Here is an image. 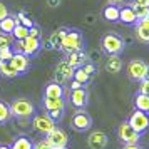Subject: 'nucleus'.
Wrapping results in <instances>:
<instances>
[{
  "label": "nucleus",
  "instance_id": "obj_1",
  "mask_svg": "<svg viewBox=\"0 0 149 149\" xmlns=\"http://www.w3.org/2000/svg\"><path fill=\"white\" fill-rule=\"evenodd\" d=\"M34 104L27 99H15L12 104H10V112L12 116H15L17 119H20L22 124H25V121H29V117H32L34 114Z\"/></svg>",
  "mask_w": 149,
  "mask_h": 149
},
{
  "label": "nucleus",
  "instance_id": "obj_2",
  "mask_svg": "<svg viewBox=\"0 0 149 149\" xmlns=\"http://www.w3.org/2000/svg\"><path fill=\"white\" fill-rule=\"evenodd\" d=\"M102 49L109 55H117L124 50V40L116 34H107L102 37Z\"/></svg>",
  "mask_w": 149,
  "mask_h": 149
},
{
  "label": "nucleus",
  "instance_id": "obj_3",
  "mask_svg": "<svg viewBox=\"0 0 149 149\" xmlns=\"http://www.w3.org/2000/svg\"><path fill=\"white\" fill-rule=\"evenodd\" d=\"M82 45H84L82 44V35L79 32H74V30L72 32H67L61 42V49L64 52H67V54L82 50Z\"/></svg>",
  "mask_w": 149,
  "mask_h": 149
},
{
  "label": "nucleus",
  "instance_id": "obj_4",
  "mask_svg": "<svg viewBox=\"0 0 149 149\" xmlns=\"http://www.w3.org/2000/svg\"><path fill=\"white\" fill-rule=\"evenodd\" d=\"M127 122L131 124V127L134 129L136 132H139V134L146 132L149 129V116L146 112H142V111H134Z\"/></svg>",
  "mask_w": 149,
  "mask_h": 149
},
{
  "label": "nucleus",
  "instance_id": "obj_5",
  "mask_svg": "<svg viewBox=\"0 0 149 149\" xmlns=\"http://www.w3.org/2000/svg\"><path fill=\"white\" fill-rule=\"evenodd\" d=\"M15 47H17V52H20L24 55H34L40 49V39H35V37L29 35L27 39H24V40H17Z\"/></svg>",
  "mask_w": 149,
  "mask_h": 149
},
{
  "label": "nucleus",
  "instance_id": "obj_6",
  "mask_svg": "<svg viewBox=\"0 0 149 149\" xmlns=\"http://www.w3.org/2000/svg\"><path fill=\"white\" fill-rule=\"evenodd\" d=\"M70 124H72V127H74L75 131L84 132V131H89V129H91V126H92V119H91V116H89L86 111L77 109V111L74 112V116H72Z\"/></svg>",
  "mask_w": 149,
  "mask_h": 149
},
{
  "label": "nucleus",
  "instance_id": "obj_7",
  "mask_svg": "<svg viewBox=\"0 0 149 149\" xmlns=\"http://www.w3.org/2000/svg\"><path fill=\"white\" fill-rule=\"evenodd\" d=\"M117 134H119V139H121L124 144H137V142H139V137H141V134L136 132L134 129L131 127L129 122H122L121 126H119Z\"/></svg>",
  "mask_w": 149,
  "mask_h": 149
},
{
  "label": "nucleus",
  "instance_id": "obj_8",
  "mask_svg": "<svg viewBox=\"0 0 149 149\" xmlns=\"http://www.w3.org/2000/svg\"><path fill=\"white\" fill-rule=\"evenodd\" d=\"M47 137V142L52 146L54 149H61V148H67V142H69V136L62 131V129L55 127L54 131H50L49 134H45Z\"/></svg>",
  "mask_w": 149,
  "mask_h": 149
},
{
  "label": "nucleus",
  "instance_id": "obj_9",
  "mask_svg": "<svg viewBox=\"0 0 149 149\" xmlns=\"http://www.w3.org/2000/svg\"><path fill=\"white\" fill-rule=\"evenodd\" d=\"M146 69H148L146 62L139 61V59H134V61H131L127 64V75L132 81H142L146 77Z\"/></svg>",
  "mask_w": 149,
  "mask_h": 149
},
{
  "label": "nucleus",
  "instance_id": "obj_10",
  "mask_svg": "<svg viewBox=\"0 0 149 149\" xmlns=\"http://www.w3.org/2000/svg\"><path fill=\"white\" fill-rule=\"evenodd\" d=\"M74 67H70L69 65V62L67 61H64L61 62L59 65H57V69H55V72H54V81L57 82V84H65L67 81H70L72 77H74Z\"/></svg>",
  "mask_w": 149,
  "mask_h": 149
},
{
  "label": "nucleus",
  "instance_id": "obj_11",
  "mask_svg": "<svg viewBox=\"0 0 149 149\" xmlns=\"http://www.w3.org/2000/svg\"><path fill=\"white\" fill-rule=\"evenodd\" d=\"M32 124H34L35 131H39V132H42V134H49L50 131H54L55 129V121H52L47 114L35 116L34 121H32Z\"/></svg>",
  "mask_w": 149,
  "mask_h": 149
},
{
  "label": "nucleus",
  "instance_id": "obj_12",
  "mask_svg": "<svg viewBox=\"0 0 149 149\" xmlns=\"http://www.w3.org/2000/svg\"><path fill=\"white\" fill-rule=\"evenodd\" d=\"M107 144H109V139L106 132H102V131H92L87 136V146L91 149H106Z\"/></svg>",
  "mask_w": 149,
  "mask_h": 149
},
{
  "label": "nucleus",
  "instance_id": "obj_13",
  "mask_svg": "<svg viewBox=\"0 0 149 149\" xmlns=\"http://www.w3.org/2000/svg\"><path fill=\"white\" fill-rule=\"evenodd\" d=\"M87 91L84 87H79V89H74L72 92H70V104L77 109H82L87 106Z\"/></svg>",
  "mask_w": 149,
  "mask_h": 149
},
{
  "label": "nucleus",
  "instance_id": "obj_14",
  "mask_svg": "<svg viewBox=\"0 0 149 149\" xmlns=\"http://www.w3.org/2000/svg\"><path fill=\"white\" fill-rule=\"evenodd\" d=\"M8 64H10L19 74H24V72L29 70V57L20 54V52H14V57L8 61Z\"/></svg>",
  "mask_w": 149,
  "mask_h": 149
},
{
  "label": "nucleus",
  "instance_id": "obj_15",
  "mask_svg": "<svg viewBox=\"0 0 149 149\" xmlns=\"http://www.w3.org/2000/svg\"><path fill=\"white\" fill-rule=\"evenodd\" d=\"M136 37L141 42L149 44V17L136 22Z\"/></svg>",
  "mask_w": 149,
  "mask_h": 149
},
{
  "label": "nucleus",
  "instance_id": "obj_16",
  "mask_svg": "<svg viewBox=\"0 0 149 149\" xmlns=\"http://www.w3.org/2000/svg\"><path fill=\"white\" fill-rule=\"evenodd\" d=\"M44 107L45 111H64L65 101L64 97H44Z\"/></svg>",
  "mask_w": 149,
  "mask_h": 149
},
{
  "label": "nucleus",
  "instance_id": "obj_17",
  "mask_svg": "<svg viewBox=\"0 0 149 149\" xmlns=\"http://www.w3.org/2000/svg\"><path fill=\"white\" fill-rule=\"evenodd\" d=\"M106 70L109 74H119L122 70V59L119 55H111L106 61Z\"/></svg>",
  "mask_w": 149,
  "mask_h": 149
},
{
  "label": "nucleus",
  "instance_id": "obj_18",
  "mask_svg": "<svg viewBox=\"0 0 149 149\" xmlns=\"http://www.w3.org/2000/svg\"><path fill=\"white\" fill-rule=\"evenodd\" d=\"M67 62H69V65H70V67L79 69V67H82V65L87 62V55L84 54L82 50H79V52H70V54H69Z\"/></svg>",
  "mask_w": 149,
  "mask_h": 149
},
{
  "label": "nucleus",
  "instance_id": "obj_19",
  "mask_svg": "<svg viewBox=\"0 0 149 149\" xmlns=\"http://www.w3.org/2000/svg\"><path fill=\"white\" fill-rule=\"evenodd\" d=\"M119 20L124 22V24H136L137 22V17H136V12L132 10V7H124L119 10Z\"/></svg>",
  "mask_w": 149,
  "mask_h": 149
},
{
  "label": "nucleus",
  "instance_id": "obj_20",
  "mask_svg": "<svg viewBox=\"0 0 149 149\" xmlns=\"http://www.w3.org/2000/svg\"><path fill=\"white\" fill-rule=\"evenodd\" d=\"M17 24H20L17 20V17H5L3 20H0V32L2 34H12V30L15 29Z\"/></svg>",
  "mask_w": 149,
  "mask_h": 149
},
{
  "label": "nucleus",
  "instance_id": "obj_21",
  "mask_svg": "<svg viewBox=\"0 0 149 149\" xmlns=\"http://www.w3.org/2000/svg\"><path fill=\"white\" fill-rule=\"evenodd\" d=\"M134 106L137 111H142V112L149 114V95H144L139 92L134 99Z\"/></svg>",
  "mask_w": 149,
  "mask_h": 149
},
{
  "label": "nucleus",
  "instance_id": "obj_22",
  "mask_svg": "<svg viewBox=\"0 0 149 149\" xmlns=\"http://www.w3.org/2000/svg\"><path fill=\"white\" fill-rule=\"evenodd\" d=\"M64 95V87L57 82H52L45 87V97H62Z\"/></svg>",
  "mask_w": 149,
  "mask_h": 149
},
{
  "label": "nucleus",
  "instance_id": "obj_23",
  "mask_svg": "<svg viewBox=\"0 0 149 149\" xmlns=\"http://www.w3.org/2000/svg\"><path fill=\"white\" fill-rule=\"evenodd\" d=\"M119 10H121V8H117V5H107V7L104 8L102 15H104V19L109 20V22H117L119 20Z\"/></svg>",
  "mask_w": 149,
  "mask_h": 149
},
{
  "label": "nucleus",
  "instance_id": "obj_24",
  "mask_svg": "<svg viewBox=\"0 0 149 149\" xmlns=\"http://www.w3.org/2000/svg\"><path fill=\"white\" fill-rule=\"evenodd\" d=\"M12 149H34V144H32V141L29 139V137H25V136H20V137H17L14 141V144L10 146Z\"/></svg>",
  "mask_w": 149,
  "mask_h": 149
},
{
  "label": "nucleus",
  "instance_id": "obj_25",
  "mask_svg": "<svg viewBox=\"0 0 149 149\" xmlns=\"http://www.w3.org/2000/svg\"><path fill=\"white\" fill-rule=\"evenodd\" d=\"M12 119V112H10V106L5 104V102L0 101V126L7 124L8 121Z\"/></svg>",
  "mask_w": 149,
  "mask_h": 149
},
{
  "label": "nucleus",
  "instance_id": "obj_26",
  "mask_svg": "<svg viewBox=\"0 0 149 149\" xmlns=\"http://www.w3.org/2000/svg\"><path fill=\"white\" fill-rule=\"evenodd\" d=\"M12 35H14L15 40H24V39H27L29 37V29L24 27L22 24H17L15 29L12 30Z\"/></svg>",
  "mask_w": 149,
  "mask_h": 149
},
{
  "label": "nucleus",
  "instance_id": "obj_27",
  "mask_svg": "<svg viewBox=\"0 0 149 149\" xmlns=\"http://www.w3.org/2000/svg\"><path fill=\"white\" fill-rule=\"evenodd\" d=\"M0 74L5 75V77H10V79H14V77H17V75H20L17 70H15L8 62H2L0 64Z\"/></svg>",
  "mask_w": 149,
  "mask_h": 149
},
{
  "label": "nucleus",
  "instance_id": "obj_28",
  "mask_svg": "<svg viewBox=\"0 0 149 149\" xmlns=\"http://www.w3.org/2000/svg\"><path fill=\"white\" fill-rule=\"evenodd\" d=\"M129 7H132V10L136 12V17H137V20H141V19H146L149 17V7H142V5H129Z\"/></svg>",
  "mask_w": 149,
  "mask_h": 149
},
{
  "label": "nucleus",
  "instance_id": "obj_29",
  "mask_svg": "<svg viewBox=\"0 0 149 149\" xmlns=\"http://www.w3.org/2000/svg\"><path fill=\"white\" fill-rule=\"evenodd\" d=\"M89 79H91V75H87L81 67L74 70V81L81 82V84H86V82H89Z\"/></svg>",
  "mask_w": 149,
  "mask_h": 149
},
{
  "label": "nucleus",
  "instance_id": "obj_30",
  "mask_svg": "<svg viewBox=\"0 0 149 149\" xmlns=\"http://www.w3.org/2000/svg\"><path fill=\"white\" fill-rule=\"evenodd\" d=\"M14 44V39L10 34H0V49H8L12 47Z\"/></svg>",
  "mask_w": 149,
  "mask_h": 149
},
{
  "label": "nucleus",
  "instance_id": "obj_31",
  "mask_svg": "<svg viewBox=\"0 0 149 149\" xmlns=\"http://www.w3.org/2000/svg\"><path fill=\"white\" fill-rule=\"evenodd\" d=\"M17 20L20 22L24 27H27V29H32V27H34V22H32V20L27 17V15H25V12H20V14L17 15Z\"/></svg>",
  "mask_w": 149,
  "mask_h": 149
},
{
  "label": "nucleus",
  "instance_id": "obj_32",
  "mask_svg": "<svg viewBox=\"0 0 149 149\" xmlns=\"http://www.w3.org/2000/svg\"><path fill=\"white\" fill-rule=\"evenodd\" d=\"M14 57V52H12V49H0V61L2 62H8L10 59Z\"/></svg>",
  "mask_w": 149,
  "mask_h": 149
},
{
  "label": "nucleus",
  "instance_id": "obj_33",
  "mask_svg": "<svg viewBox=\"0 0 149 149\" xmlns=\"http://www.w3.org/2000/svg\"><path fill=\"white\" fill-rule=\"evenodd\" d=\"M47 116L52 119V121H61L62 116H64V111H47Z\"/></svg>",
  "mask_w": 149,
  "mask_h": 149
},
{
  "label": "nucleus",
  "instance_id": "obj_34",
  "mask_svg": "<svg viewBox=\"0 0 149 149\" xmlns=\"http://www.w3.org/2000/svg\"><path fill=\"white\" fill-rule=\"evenodd\" d=\"M139 92L144 95H149V79H142L139 86Z\"/></svg>",
  "mask_w": 149,
  "mask_h": 149
},
{
  "label": "nucleus",
  "instance_id": "obj_35",
  "mask_svg": "<svg viewBox=\"0 0 149 149\" xmlns=\"http://www.w3.org/2000/svg\"><path fill=\"white\" fill-rule=\"evenodd\" d=\"M34 149H54V148L47 142V139H42V141H39V142L34 144Z\"/></svg>",
  "mask_w": 149,
  "mask_h": 149
},
{
  "label": "nucleus",
  "instance_id": "obj_36",
  "mask_svg": "<svg viewBox=\"0 0 149 149\" xmlns=\"http://www.w3.org/2000/svg\"><path fill=\"white\" fill-rule=\"evenodd\" d=\"M81 69H82V70H84V72H86L87 75H92V74L95 72V67L92 65V64H87V62H86V64H84Z\"/></svg>",
  "mask_w": 149,
  "mask_h": 149
},
{
  "label": "nucleus",
  "instance_id": "obj_37",
  "mask_svg": "<svg viewBox=\"0 0 149 149\" xmlns=\"http://www.w3.org/2000/svg\"><path fill=\"white\" fill-rule=\"evenodd\" d=\"M29 35L30 37H35V39H40V29H37L34 25L32 29H29Z\"/></svg>",
  "mask_w": 149,
  "mask_h": 149
},
{
  "label": "nucleus",
  "instance_id": "obj_38",
  "mask_svg": "<svg viewBox=\"0 0 149 149\" xmlns=\"http://www.w3.org/2000/svg\"><path fill=\"white\" fill-rule=\"evenodd\" d=\"M5 17H8V8L0 2V20H3Z\"/></svg>",
  "mask_w": 149,
  "mask_h": 149
},
{
  "label": "nucleus",
  "instance_id": "obj_39",
  "mask_svg": "<svg viewBox=\"0 0 149 149\" xmlns=\"http://www.w3.org/2000/svg\"><path fill=\"white\" fill-rule=\"evenodd\" d=\"M47 5L49 7H59V5H61V0H47Z\"/></svg>",
  "mask_w": 149,
  "mask_h": 149
},
{
  "label": "nucleus",
  "instance_id": "obj_40",
  "mask_svg": "<svg viewBox=\"0 0 149 149\" xmlns=\"http://www.w3.org/2000/svg\"><path fill=\"white\" fill-rule=\"evenodd\" d=\"M136 5H142V7H149V0H134Z\"/></svg>",
  "mask_w": 149,
  "mask_h": 149
},
{
  "label": "nucleus",
  "instance_id": "obj_41",
  "mask_svg": "<svg viewBox=\"0 0 149 149\" xmlns=\"http://www.w3.org/2000/svg\"><path fill=\"white\" fill-rule=\"evenodd\" d=\"M70 87H72V91H74V89L82 87V84H81V82H77V81H72V86H70Z\"/></svg>",
  "mask_w": 149,
  "mask_h": 149
},
{
  "label": "nucleus",
  "instance_id": "obj_42",
  "mask_svg": "<svg viewBox=\"0 0 149 149\" xmlns=\"http://www.w3.org/2000/svg\"><path fill=\"white\" fill-rule=\"evenodd\" d=\"M124 149H142V148H139L137 144H126V148Z\"/></svg>",
  "mask_w": 149,
  "mask_h": 149
},
{
  "label": "nucleus",
  "instance_id": "obj_43",
  "mask_svg": "<svg viewBox=\"0 0 149 149\" xmlns=\"http://www.w3.org/2000/svg\"><path fill=\"white\" fill-rule=\"evenodd\" d=\"M109 2V5H119V3H122L124 0H107Z\"/></svg>",
  "mask_w": 149,
  "mask_h": 149
},
{
  "label": "nucleus",
  "instance_id": "obj_44",
  "mask_svg": "<svg viewBox=\"0 0 149 149\" xmlns=\"http://www.w3.org/2000/svg\"><path fill=\"white\" fill-rule=\"evenodd\" d=\"M144 79H149V65H148V69H146V77Z\"/></svg>",
  "mask_w": 149,
  "mask_h": 149
},
{
  "label": "nucleus",
  "instance_id": "obj_45",
  "mask_svg": "<svg viewBox=\"0 0 149 149\" xmlns=\"http://www.w3.org/2000/svg\"><path fill=\"white\" fill-rule=\"evenodd\" d=\"M0 149H12L10 146H0Z\"/></svg>",
  "mask_w": 149,
  "mask_h": 149
},
{
  "label": "nucleus",
  "instance_id": "obj_46",
  "mask_svg": "<svg viewBox=\"0 0 149 149\" xmlns=\"http://www.w3.org/2000/svg\"><path fill=\"white\" fill-rule=\"evenodd\" d=\"M61 149H65V148H61Z\"/></svg>",
  "mask_w": 149,
  "mask_h": 149
}]
</instances>
